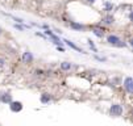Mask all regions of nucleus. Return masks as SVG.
<instances>
[{
	"instance_id": "23",
	"label": "nucleus",
	"mask_w": 133,
	"mask_h": 126,
	"mask_svg": "<svg viewBox=\"0 0 133 126\" xmlns=\"http://www.w3.org/2000/svg\"><path fill=\"white\" fill-rule=\"evenodd\" d=\"M128 45H129V46H132V45H133V42H132V39H130V38L128 39Z\"/></svg>"
},
{
	"instance_id": "6",
	"label": "nucleus",
	"mask_w": 133,
	"mask_h": 126,
	"mask_svg": "<svg viewBox=\"0 0 133 126\" xmlns=\"http://www.w3.org/2000/svg\"><path fill=\"white\" fill-rule=\"evenodd\" d=\"M91 32H92L98 38H103L104 37V33H103V28H102V24H98L96 26H92L91 28Z\"/></svg>"
},
{
	"instance_id": "1",
	"label": "nucleus",
	"mask_w": 133,
	"mask_h": 126,
	"mask_svg": "<svg viewBox=\"0 0 133 126\" xmlns=\"http://www.w3.org/2000/svg\"><path fill=\"white\" fill-rule=\"evenodd\" d=\"M107 42L112 46H116V47H125L127 46V43L124 41H121V38L119 36H116V34H108Z\"/></svg>"
},
{
	"instance_id": "11",
	"label": "nucleus",
	"mask_w": 133,
	"mask_h": 126,
	"mask_svg": "<svg viewBox=\"0 0 133 126\" xmlns=\"http://www.w3.org/2000/svg\"><path fill=\"white\" fill-rule=\"evenodd\" d=\"M0 101L4 104H11L12 101V95H9V93H3V95H0Z\"/></svg>"
},
{
	"instance_id": "15",
	"label": "nucleus",
	"mask_w": 133,
	"mask_h": 126,
	"mask_svg": "<svg viewBox=\"0 0 133 126\" xmlns=\"http://www.w3.org/2000/svg\"><path fill=\"white\" fill-rule=\"evenodd\" d=\"M87 42H88V46H90V47H91V50H92L94 53H98V47H96V46H95V43H94V41H91V39L88 38V39H87Z\"/></svg>"
},
{
	"instance_id": "18",
	"label": "nucleus",
	"mask_w": 133,
	"mask_h": 126,
	"mask_svg": "<svg viewBox=\"0 0 133 126\" xmlns=\"http://www.w3.org/2000/svg\"><path fill=\"white\" fill-rule=\"evenodd\" d=\"M4 65H5V59L0 58V67H4Z\"/></svg>"
},
{
	"instance_id": "21",
	"label": "nucleus",
	"mask_w": 133,
	"mask_h": 126,
	"mask_svg": "<svg viewBox=\"0 0 133 126\" xmlns=\"http://www.w3.org/2000/svg\"><path fill=\"white\" fill-rule=\"evenodd\" d=\"M36 74H38V75H42L44 71H42V70H37V71H36Z\"/></svg>"
},
{
	"instance_id": "12",
	"label": "nucleus",
	"mask_w": 133,
	"mask_h": 126,
	"mask_svg": "<svg viewBox=\"0 0 133 126\" xmlns=\"http://www.w3.org/2000/svg\"><path fill=\"white\" fill-rule=\"evenodd\" d=\"M40 101L42 104H49L51 101V96H50V93H42V95H41V97H40Z\"/></svg>"
},
{
	"instance_id": "13",
	"label": "nucleus",
	"mask_w": 133,
	"mask_h": 126,
	"mask_svg": "<svg viewBox=\"0 0 133 126\" xmlns=\"http://www.w3.org/2000/svg\"><path fill=\"white\" fill-rule=\"evenodd\" d=\"M71 67H73V65H71L70 62H62L61 63V70L62 71H70Z\"/></svg>"
},
{
	"instance_id": "16",
	"label": "nucleus",
	"mask_w": 133,
	"mask_h": 126,
	"mask_svg": "<svg viewBox=\"0 0 133 126\" xmlns=\"http://www.w3.org/2000/svg\"><path fill=\"white\" fill-rule=\"evenodd\" d=\"M13 28L17 29V30H20V32H24V29H25V28H24V25H20V24H15Z\"/></svg>"
},
{
	"instance_id": "3",
	"label": "nucleus",
	"mask_w": 133,
	"mask_h": 126,
	"mask_svg": "<svg viewBox=\"0 0 133 126\" xmlns=\"http://www.w3.org/2000/svg\"><path fill=\"white\" fill-rule=\"evenodd\" d=\"M123 87L125 88V91H127L129 95H132L133 93V79H132V76H127V78L124 79Z\"/></svg>"
},
{
	"instance_id": "24",
	"label": "nucleus",
	"mask_w": 133,
	"mask_h": 126,
	"mask_svg": "<svg viewBox=\"0 0 133 126\" xmlns=\"http://www.w3.org/2000/svg\"><path fill=\"white\" fill-rule=\"evenodd\" d=\"M1 34H3V29L0 28V36H1Z\"/></svg>"
},
{
	"instance_id": "19",
	"label": "nucleus",
	"mask_w": 133,
	"mask_h": 126,
	"mask_svg": "<svg viewBox=\"0 0 133 126\" xmlns=\"http://www.w3.org/2000/svg\"><path fill=\"white\" fill-rule=\"evenodd\" d=\"M57 50L61 51V53H65V47L63 46H57Z\"/></svg>"
},
{
	"instance_id": "7",
	"label": "nucleus",
	"mask_w": 133,
	"mask_h": 126,
	"mask_svg": "<svg viewBox=\"0 0 133 126\" xmlns=\"http://www.w3.org/2000/svg\"><path fill=\"white\" fill-rule=\"evenodd\" d=\"M102 24L103 25H113V24H115V17H113L111 13L105 14V16L102 19Z\"/></svg>"
},
{
	"instance_id": "22",
	"label": "nucleus",
	"mask_w": 133,
	"mask_h": 126,
	"mask_svg": "<svg viewBox=\"0 0 133 126\" xmlns=\"http://www.w3.org/2000/svg\"><path fill=\"white\" fill-rule=\"evenodd\" d=\"M86 1H87L88 4H94L95 1H96V0H86Z\"/></svg>"
},
{
	"instance_id": "20",
	"label": "nucleus",
	"mask_w": 133,
	"mask_h": 126,
	"mask_svg": "<svg viewBox=\"0 0 133 126\" xmlns=\"http://www.w3.org/2000/svg\"><path fill=\"white\" fill-rule=\"evenodd\" d=\"M95 58H96L98 61H100V62H105V58H100V56H98V55H95Z\"/></svg>"
},
{
	"instance_id": "4",
	"label": "nucleus",
	"mask_w": 133,
	"mask_h": 126,
	"mask_svg": "<svg viewBox=\"0 0 133 126\" xmlns=\"http://www.w3.org/2000/svg\"><path fill=\"white\" fill-rule=\"evenodd\" d=\"M8 105H9V109L13 113H19L23 110V103H21V101H12Z\"/></svg>"
},
{
	"instance_id": "14",
	"label": "nucleus",
	"mask_w": 133,
	"mask_h": 126,
	"mask_svg": "<svg viewBox=\"0 0 133 126\" xmlns=\"http://www.w3.org/2000/svg\"><path fill=\"white\" fill-rule=\"evenodd\" d=\"M5 16H8V17H11L12 20H15L16 21V24H24V20L23 19H20V17H16V16H13V14H7V13H4Z\"/></svg>"
},
{
	"instance_id": "2",
	"label": "nucleus",
	"mask_w": 133,
	"mask_h": 126,
	"mask_svg": "<svg viewBox=\"0 0 133 126\" xmlns=\"http://www.w3.org/2000/svg\"><path fill=\"white\" fill-rule=\"evenodd\" d=\"M109 113L113 117H120V116L124 113V108H123V105H120V104H112V105H111V109H109Z\"/></svg>"
},
{
	"instance_id": "9",
	"label": "nucleus",
	"mask_w": 133,
	"mask_h": 126,
	"mask_svg": "<svg viewBox=\"0 0 133 126\" xmlns=\"http://www.w3.org/2000/svg\"><path fill=\"white\" fill-rule=\"evenodd\" d=\"M33 54L30 53V51H25V53L23 54V62L24 63H32L33 62Z\"/></svg>"
},
{
	"instance_id": "5",
	"label": "nucleus",
	"mask_w": 133,
	"mask_h": 126,
	"mask_svg": "<svg viewBox=\"0 0 133 126\" xmlns=\"http://www.w3.org/2000/svg\"><path fill=\"white\" fill-rule=\"evenodd\" d=\"M62 42H63V43H66V45H67L70 49H73V50H77V51H79V53H82V54H87L84 50H82V49H80L79 46H77V45H75V43H74L73 41H70V39L63 38V39H62Z\"/></svg>"
},
{
	"instance_id": "8",
	"label": "nucleus",
	"mask_w": 133,
	"mask_h": 126,
	"mask_svg": "<svg viewBox=\"0 0 133 126\" xmlns=\"http://www.w3.org/2000/svg\"><path fill=\"white\" fill-rule=\"evenodd\" d=\"M70 28L74 29V30H78V32H83L86 29V26L80 23H77V21H70Z\"/></svg>"
},
{
	"instance_id": "17",
	"label": "nucleus",
	"mask_w": 133,
	"mask_h": 126,
	"mask_svg": "<svg viewBox=\"0 0 133 126\" xmlns=\"http://www.w3.org/2000/svg\"><path fill=\"white\" fill-rule=\"evenodd\" d=\"M34 34H36L37 37H41V38H48V37H46L44 33H41V32H36V33H34Z\"/></svg>"
},
{
	"instance_id": "10",
	"label": "nucleus",
	"mask_w": 133,
	"mask_h": 126,
	"mask_svg": "<svg viewBox=\"0 0 133 126\" xmlns=\"http://www.w3.org/2000/svg\"><path fill=\"white\" fill-rule=\"evenodd\" d=\"M113 8H115V5H113L111 1H104V4H103V11L105 12V13H111V12L113 11Z\"/></svg>"
}]
</instances>
